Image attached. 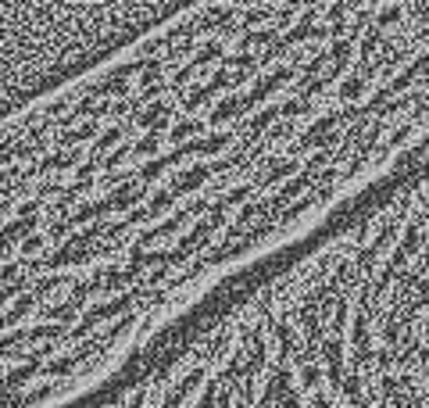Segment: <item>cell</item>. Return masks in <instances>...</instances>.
I'll use <instances>...</instances> for the list:
<instances>
[{"label":"cell","mask_w":429,"mask_h":408,"mask_svg":"<svg viewBox=\"0 0 429 408\" xmlns=\"http://www.w3.org/2000/svg\"><path fill=\"white\" fill-rule=\"evenodd\" d=\"M429 151V0H232L0 115V408L111 387Z\"/></svg>","instance_id":"obj_1"}]
</instances>
